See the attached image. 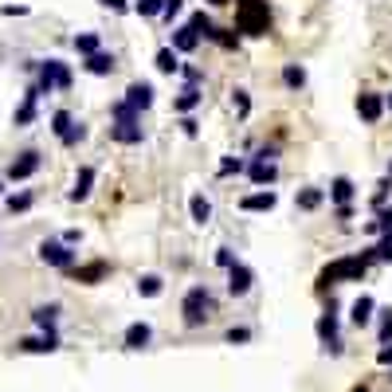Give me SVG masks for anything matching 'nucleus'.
<instances>
[{
	"instance_id": "16",
	"label": "nucleus",
	"mask_w": 392,
	"mask_h": 392,
	"mask_svg": "<svg viewBox=\"0 0 392 392\" xmlns=\"http://www.w3.org/2000/svg\"><path fill=\"white\" fill-rule=\"evenodd\" d=\"M326 188H298V193H294V208L298 212H318L322 204H326Z\"/></svg>"
},
{
	"instance_id": "43",
	"label": "nucleus",
	"mask_w": 392,
	"mask_h": 392,
	"mask_svg": "<svg viewBox=\"0 0 392 392\" xmlns=\"http://www.w3.org/2000/svg\"><path fill=\"white\" fill-rule=\"evenodd\" d=\"M235 263H239V259H235V251H232V247H216V267H224V271H228V267H235Z\"/></svg>"
},
{
	"instance_id": "36",
	"label": "nucleus",
	"mask_w": 392,
	"mask_h": 392,
	"mask_svg": "<svg viewBox=\"0 0 392 392\" xmlns=\"http://www.w3.org/2000/svg\"><path fill=\"white\" fill-rule=\"evenodd\" d=\"M232 106H235V114H239V118H247V114H251V95H247L244 86H235V90H232Z\"/></svg>"
},
{
	"instance_id": "54",
	"label": "nucleus",
	"mask_w": 392,
	"mask_h": 392,
	"mask_svg": "<svg viewBox=\"0 0 392 392\" xmlns=\"http://www.w3.org/2000/svg\"><path fill=\"white\" fill-rule=\"evenodd\" d=\"M353 392H365V389H353Z\"/></svg>"
},
{
	"instance_id": "5",
	"label": "nucleus",
	"mask_w": 392,
	"mask_h": 392,
	"mask_svg": "<svg viewBox=\"0 0 392 392\" xmlns=\"http://www.w3.org/2000/svg\"><path fill=\"white\" fill-rule=\"evenodd\" d=\"M275 157H279V149H275V146H263V149H259L255 157L247 161V181L259 184V188L279 181V161H275Z\"/></svg>"
},
{
	"instance_id": "29",
	"label": "nucleus",
	"mask_w": 392,
	"mask_h": 392,
	"mask_svg": "<svg viewBox=\"0 0 392 392\" xmlns=\"http://www.w3.org/2000/svg\"><path fill=\"white\" fill-rule=\"evenodd\" d=\"M188 24H193V32L200 39H212V32H216V24H212V16L204 12V8H200V12H193L188 16Z\"/></svg>"
},
{
	"instance_id": "22",
	"label": "nucleus",
	"mask_w": 392,
	"mask_h": 392,
	"mask_svg": "<svg viewBox=\"0 0 392 392\" xmlns=\"http://www.w3.org/2000/svg\"><path fill=\"white\" fill-rule=\"evenodd\" d=\"M126 102H130L134 110H149V106H153V86L149 83H130L126 86Z\"/></svg>"
},
{
	"instance_id": "39",
	"label": "nucleus",
	"mask_w": 392,
	"mask_h": 392,
	"mask_svg": "<svg viewBox=\"0 0 392 392\" xmlns=\"http://www.w3.org/2000/svg\"><path fill=\"white\" fill-rule=\"evenodd\" d=\"M83 137H86V126H83V122H75L71 130H67V134L59 137V141H63V146H67V149H75V146H79V141H83Z\"/></svg>"
},
{
	"instance_id": "45",
	"label": "nucleus",
	"mask_w": 392,
	"mask_h": 392,
	"mask_svg": "<svg viewBox=\"0 0 392 392\" xmlns=\"http://www.w3.org/2000/svg\"><path fill=\"white\" fill-rule=\"evenodd\" d=\"M228 342H232V345L251 342V330H247V326H232V330H228Z\"/></svg>"
},
{
	"instance_id": "13",
	"label": "nucleus",
	"mask_w": 392,
	"mask_h": 392,
	"mask_svg": "<svg viewBox=\"0 0 392 392\" xmlns=\"http://www.w3.org/2000/svg\"><path fill=\"white\" fill-rule=\"evenodd\" d=\"M90 193H95V165H83V169L75 173V188L67 193V200L79 204V200H86Z\"/></svg>"
},
{
	"instance_id": "40",
	"label": "nucleus",
	"mask_w": 392,
	"mask_h": 392,
	"mask_svg": "<svg viewBox=\"0 0 392 392\" xmlns=\"http://www.w3.org/2000/svg\"><path fill=\"white\" fill-rule=\"evenodd\" d=\"M389 228H392V208H380V212H377V220L369 224V232L380 235V232H389Z\"/></svg>"
},
{
	"instance_id": "31",
	"label": "nucleus",
	"mask_w": 392,
	"mask_h": 392,
	"mask_svg": "<svg viewBox=\"0 0 392 392\" xmlns=\"http://www.w3.org/2000/svg\"><path fill=\"white\" fill-rule=\"evenodd\" d=\"M212 43H220L224 51H235L239 48V32H235V28H216V32H212Z\"/></svg>"
},
{
	"instance_id": "51",
	"label": "nucleus",
	"mask_w": 392,
	"mask_h": 392,
	"mask_svg": "<svg viewBox=\"0 0 392 392\" xmlns=\"http://www.w3.org/2000/svg\"><path fill=\"white\" fill-rule=\"evenodd\" d=\"M384 106H389V114H392V90H389V95H384Z\"/></svg>"
},
{
	"instance_id": "26",
	"label": "nucleus",
	"mask_w": 392,
	"mask_h": 392,
	"mask_svg": "<svg viewBox=\"0 0 392 392\" xmlns=\"http://www.w3.org/2000/svg\"><path fill=\"white\" fill-rule=\"evenodd\" d=\"M71 275L79 282H98L102 275H110V263H102V259H98V263H86V267H71Z\"/></svg>"
},
{
	"instance_id": "33",
	"label": "nucleus",
	"mask_w": 392,
	"mask_h": 392,
	"mask_svg": "<svg viewBox=\"0 0 392 392\" xmlns=\"http://www.w3.org/2000/svg\"><path fill=\"white\" fill-rule=\"evenodd\" d=\"M71 126H75V114L71 110H55V114H51V134H55V137H63Z\"/></svg>"
},
{
	"instance_id": "50",
	"label": "nucleus",
	"mask_w": 392,
	"mask_h": 392,
	"mask_svg": "<svg viewBox=\"0 0 392 392\" xmlns=\"http://www.w3.org/2000/svg\"><path fill=\"white\" fill-rule=\"evenodd\" d=\"M212 8H224V4H232V0H208Z\"/></svg>"
},
{
	"instance_id": "32",
	"label": "nucleus",
	"mask_w": 392,
	"mask_h": 392,
	"mask_svg": "<svg viewBox=\"0 0 392 392\" xmlns=\"http://www.w3.org/2000/svg\"><path fill=\"white\" fill-rule=\"evenodd\" d=\"M12 122H16V126H32V122H36V98H24V102L16 106Z\"/></svg>"
},
{
	"instance_id": "9",
	"label": "nucleus",
	"mask_w": 392,
	"mask_h": 392,
	"mask_svg": "<svg viewBox=\"0 0 392 392\" xmlns=\"http://www.w3.org/2000/svg\"><path fill=\"white\" fill-rule=\"evenodd\" d=\"M384 95H373V90H365V95H357V114H361V122L365 126H377L380 118H384Z\"/></svg>"
},
{
	"instance_id": "10",
	"label": "nucleus",
	"mask_w": 392,
	"mask_h": 392,
	"mask_svg": "<svg viewBox=\"0 0 392 392\" xmlns=\"http://www.w3.org/2000/svg\"><path fill=\"white\" fill-rule=\"evenodd\" d=\"M251 286H255V271L247 267V263H235V267H228V294H232V298H244V294H251Z\"/></svg>"
},
{
	"instance_id": "4",
	"label": "nucleus",
	"mask_w": 392,
	"mask_h": 392,
	"mask_svg": "<svg viewBox=\"0 0 392 392\" xmlns=\"http://www.w3.org/2000/svg\"><path fill=\"white\" fill-rule=\"evenodd\" d=\"M365 275H369L365 251H361V255H342V259H333L330 267L318 275V286L326 291V286H337V282H361Z\"/></svg>"
},
{
	"instance_id": "8",
	"label": "nucleus",
	"mask_w": 392,
	"mask_h": 392,
	"mask_svg": "<svg viewBox=\"0 0 392 392\" xmlns=\"http://www.w3.org/2000/svg\"><path fill=\"white\" fill-rule=\"evenodd\" d=\"M39 259H43L48 267H59V271L75 267V251H71L67 239H43V244H39Z\"/></svg>"
},
{
	"instance_id": "15",
	"label": "nucleus",
	"mask_w": 392,
	"mask_h": 392,
	"mask_svg": "<svg viewBox=\"0 0 392 392\" xmlns=\"http://www.w3.org/2000/svg\"><path fill=\"white\" fill-rule=\"evenodd\" d=\"M279 204V196L271 193V188H259V193H247L244 200H239V208L244 212H271Z\"/></svg>"
},
{
	"instance_id": "23",
	"label": "nucleus",
	"mask_w": 392,
	"mask_h": 392,
	"mask_svg": "<svg viewBox=\"0 0 392 392\" xmlns=\"http://www.w3.org/2000/svg\"><path fill=\"white\" fill-rule=\"evenodd\" d=\"M357 196V184L349 177H333L330 181V204H349Z\"/></svg>"
},
{
	"instance_id": "2",
	"label": "nucleus",
	"mask_w": 392,
	"mask_h": 392,
	"mask_svg": "<svg viewBox=\"0 0 392 392\" xmlns=\"http://www.w3.org/2000/svg\"><path fill=\"white\" fill-rule=\"evenodd\" d=\"M216 314V294L204 286V282H196V286H188L181 298V318L188 330H196V326H204V322Z\"/></svg>"
},
{
	"instance_id": "1",
	"label": "nucleus",
	"mask_w": 392,
	"mask_h": 392,
	"mask_svg": "<svg viewBox=\"0 0 392 392\" xmlns=\"http://www.w3.org/2000/svg\"><path fill=\"white\" fill-rule=\"evenodd\" d=\"M235 32L239 36H267L271 32V4L267 0H235Z\"/></svg>"
},
{
	"instance_id": "35",
	"label": "nucleus",
	"mask_w": 392,
	"mask_h": 392,
	"mask_svg": "<svg viewBox=\"0 0 392 392\" xmlns=\"http://www.w3.org/2000/svg\"><path fill=\"white\" fill-rule=\"evenodd\" d=\"M220 177H232V173H247V161L244 157H232V153H228V157H220Z\"/></svg>"
},
{
	"instance_id": "48",
	"label": "nucleus",
	"mask_w": 392,
	"mask_h": 392,
	"mask_svg": "<svg viewBox=\"0 0 392 392\" xmlns=\"http://www.w3.org/2000/svg\"><path fill=\"white\" fill-rule=\"evenodd\" d=\"M333 220H353V208H349V204H333Z\"/></svg>"
},
{
	"instance_id": "25",
	"label": "nucleus",
	"mask_w": 392,
	"mask_h": 392,
	"mask_svg": "<svg viewBox=\"0 0 392 392\" xmlns=\"http://www.w3.org/2000/svg\"><path fill=\"white\" fill-rule=\"evenodd\" d=\"M282 86L286 90H302L306 86V67L302 63H282Z\"/></svg>"
},
{
	"instance_id": "6",
	"label": "nucleus",
	"mask_w": 392,
	"mask_h": 392,
	"mask_svg": "<svg viewBox=\"0 0 392 392\" xmlns=\"http://www.w3.org/2000/svg\"><path fill=\"white\" fill-rule=\"evenodd\" d=\"M110 141H118V146H141L146 141L141 114H134V118H110Z\"/></svg>"
},
{
	"instance_id": "17",
	"label": "nucleus",
	"mask_w": 392,
	"mask_h": 392,
	"mask_svg": "<svg viewBox=\"0 0 392 392\" xmlns=\"http://www.w3.org/2000/svg\"><path fill=\"white\" fill-rule=\"evenodd\" d=\"M16 349H20V353H55V349H59V337L43 330V337H24V342H16Z\"/></svg>"
},
{
	"instance_id": "19",
	"label": "nucleus",
	"mask_w": 392,
	"mask_h": 392,
	"mask_svg": "<svg viewBox=\"0 0 392 392\" xmlns=\"http://www.w3.org/2000/svg\"><path fill=\"white\" fill-rule=\"evenodd\" d=\"M126 349H146L149 342H153V326L149 322H134V326H126Z\"/></svg>"
},
{
	"instance_id": "14",
	"label": "nucleus",
	"mask_w": 392,
	"mask_h": 392,
	"mask_svg": "<svg viewBox=\"0 0 392 392\" xmlns=\"http://www.w3.org/2000/svg\"><path fill=\"white\" fill-rule=\"evenodd\" d=\"M188 216H193L196 228H208L212 224V200L204 193H193L188 196Z\"/></svg>"
},
{
	"instance_id": "47",
	"label": "nucleus",
	"mask_w": 392,
	"mask_h": 392,
	"mask_svg": "<svg viewBox=\"0 0 392 392\" xmlns=\"http://www.w3.org/2000/svg\"><path fill=\"white\" fill-rule=\"evenodd\" d=\"M98 4L110 8V12H130V8H134V4H126V0H98Z\"/></svg>"
},
{
	"instance_id": "53",
	"label": "nucleus",
	"mask_w": 392,
	"mask_h": 392,
	"mask_svg": "<svg viewBox=\"0 0 392 392\" xmlns=\"http://www.w3.org/2000/svg\"><path fill=\"white\" fill-rule=\"evenodd\" d=\"M389 177H392V161H389Z\"/></svg>"
},
{
	"instance_id": "27",
	"label": "nucleus",
	"mask_w": 392,
	"mask_h": 392,
	"mask_svg": "<svg viewBox=\"0 0 392 392\" xmlns=\"http://www.w3.org/2000/svg\"><path fill=\"white\" fill-rule=\"evenodd\" d=\"M55 318H59V306H55V302L32 310V322H36L39 330H48V333H55Z\"/></svg>"
},
{
	"instance_id": "30",
	"label": "nucleus",
	"mask_w": 392,
	"mask_h": 392,
	"mask_svg": "<svg viewBox=\"0 0 392 392\" xmlns=\"http://www.w3.org/2000/svg\"><path fill=\"white\" fill-rule=\"evenodd\" d=\"M75 51L79 55H95V51H102V39H98V32H83V36H75Z\"/></svg>"
},
{
	"instance_id": "37",
	"label": "nucleus",
	"mask_w": 392,
	"mask_h": 392,
	"mask_svg": "<svg viewBox=\"0 0 392 392\" xmlns=\"http://www.w3.org/2000/svg\"><path fill=\"white\" fill-rule=\"evenodd\" d=\"M32 204H36V196L28 193V188L24 193H16V196H8V212H28Z\"/></svg>"
},
{
	"instance_id": "18",
	"label": "nucleus",
	"mask_w": 392,
	"mask_h": 392,
	"mask_svg": "<svg viewBox=\"0 0 392 392\" xmlns=\"http://www.w3.org/2000/svg\"><path fill=\"white\" fill-rule=\"evenodd\" d=\"M373 314H377V302H373L369 294H361L353 306H349V322H353L357 330H365L369 322H373Z\"/></svg>"
},
{
	"instance_id": "46",
	"label": "nucleus",
	"mask_w": 392,
	"mask_h": 392,
	"mask_svg": "<svg viewBox=\"0 0 392 392\" xmlns=\"http://www.w3.org/2000/svg\"><path fill=\"white\" fill-rule=\"evenodd\" d=\"M181 130H184V137H196L200 134V122H196L193 114H181Z\"/></svg>"
},
{
	"instance_id": "11",
	"label": "nucleus",
	"mask_w": 392,
	"mask_h": 392,
	"mask_svg": "<svg viewBox=\"0 0 392 392\" xmlns=\"http://www.w3.org/2000/svg\"><path fill=\"white\" fill-rule=\"evenodd\" d=\"M83 71L98 75V79H102V75H114L118 71V55H114V51H95V55H86L83 59Z\"/></svg>"
},
{
	"instance_id": "12",
	"label": "nucleus",
	"mask_w": 392,
	"mask_h": 392,
	"mask_svg": "<svg viewBox=\"0 0 392 392\" xmlns=\"http://www.w3.org/2000/svg\"><path fill=\"white\" fill-rule=\"evenodd\" d=\"M318 337H322V345H326V353H342V337H337V318H333L330 310L318 318Z\"/></svg>"
},
{
	"instance_id": "49",
	"label": "nucleus",
	"mask_w": 392,
	"mask_h": 392,
	"mask_svg": "<svg viewBox=\"0 0 392 392\" xmlns=\"http://www.w3.org/2000/svg\"><path fill=\"white\" fill-rule=\"evenodd\" d=\"M377 361H380V365H392V342L377 349Z\"/></svg>"
},
{
	"instance_id": "28",
	"label": "nucleus",
	"mask_w": 392,
	"mask_h": 392,
	"mask_svg": "<svg viewBox=\"0 0 392 392\" xmlns=\"http://www.w3.org/2000/svg\"><path fill=\"white\" fill-rule=\"evenodd\" d=\"M161 291H165V279H161V275H137V294H141V298H157Z\"/></svg>"
},
{
	"instance_id": "21",
	"label": "nucleus",
	"mask_w": 392,
	"mask_h": 392,
	"mask_svg": "<svg viewBox=\"0 0 392 392\" xmlns=\"http://www.w3.org/2000/svg\"><path fill=\"white\" fill-rule=\"evenodd\" d=\"M200 102H204V90H200V86H193V83H188V86H184V90H181V95L173 98V110H177V114H193L196 106H200Z\"/></svg>"
},
{
	"instance_id": "42",
	"label": "nucleus",
	"mask_w": 392,
	"mask_h": 392,
	"mask_svg": "<svg viewBox=\"0 0 392 392\" xmlns=\"http://www.w3.org/2000/svg\"><path fill=\"white\" fill-rule=\"evenodd\" d=\"M181 8H184V0H165V8H161V20H165V24H173V20L181 16Z\"/></svg>"
},
{
	"instance_id": "52",
	"label": "nucleus",
	"mask_w": 392,
	"mask_h": 392,
	"mask_svg": "<svg viewBox=\"0 0 392 392\" xmlns=\"http://www.w3.org/2000/svg\"><path fill=\"white\" fill-rule=\"evenodd\" d=\"M0 196H4V177H0Z\"/></svg>"
},
{
	"instance_id": "38",
	"label": "nucleus",
	"mask_w": 392,
	"mask_h": 392,
	"mask_svg": "<svg viewBox=\"0 0 392 392\" xmlns=\"http://www.w3.org/2000/svg\"><path fill=\"white\" fill-rule=\"evenodd\" d=\"M373 247H377L380 263H392V228H389V232H380V244H373Z\"/></svg>"
},
{
	"instance_id": "24",
	"label": "nucleus",
	"mask_w": 392,
	"mask_h": 392,
	"mask_svg": "<svg viewBox=\"0 0 392 392\" xmlns=\"http://www.w3.org/2000/svg\"><path fill=\"white\" fill-rule=\"evenodd\" d=\"M153 63H157L161 75H181V51L173 48V43L169 48H161L157 55H153Z\"/></svg>"
},
{
	"instance_id": "7",
	"label": "nucleus",
	"mask_w": 392,
	"mask_h": 392,
	"mask_svg": "<svg viewBox=\"0 0 392 392\" xmlns=\"http://www.w3.org/2000/svg\"><path fill=\"white\" fill-rule=\"evenodd\" d=\"M39 165H43V153L39 149H24V153H16L8 161V169H4V181H28V177H36Z\"/></svg>"
},
{
	"instance_id": "34",
	"label": "nucleus",
	"mask_w": 392,
	"mask_h": 392,
	"mask_svg": "<svg viewBox=\"0 0 392 392\" xmlns=\"http://www.w3.org/2000/svg\"><path fill=\"white\" fill-rule=\"evenodd\" d=\"M161 8H165V0H134V12H137V16H146V20L161 16Z\"/></svg>"
},
{
	"instance_id": "41",
	"label": "nucleus",
	"mask_w": 392,
	"mask_h": 392,
	"mask_svg": "<svg viewBox=\"0 0 392 392\" xmlns=\"http://www.w3.org/2000/svg\"><path fill=\"white\" fill-rule=\"evenodd\" d=\"M380 345H389L392 342V310H380V330H377Z\"/></svg>"
},
{
	"instance_id": "20",
	"label": "nucleus",
	"mask_w": 392,
	"mask_h": 392,
	"mask_svg": "<svg viewBox=\"0 0 392 392\" xmlns=\"http://www.w3.org/2000/svg\"><path fill=\"white\" fill-rule=\"evenodd\" d=\"M169 43L181 51V55H193V51L200 48V36L193 32V24H181V28H173V39H169Z\"/></svg>"
},
{
	"instance_id": "3",
	"label": "nucleus",
	"mask_w": 392,
	"mask_h": 392,
	"mask_svg": "<svg viewBox=\"0 0 392 392\" xmlns=\"http://www.w3.org/2000/svg\"><path fill=\"white\" fill-rule=\"evenodd\" d=\"M28 71H36V86L43 95H55V90H71V67L63 59H28Z\"/></svg>"
},
{
	"instance_id": "55",
	"label": "nucleus",
	"mask_w": 392,
	"mask_h": 392,
	"mask_svg": "<svg viewBox=\"0 0 392 392\" xmlns=\"http://www.w3.org/2000/svg\"><path fill=\"white\" fill-rule=\"evenodd\" d=\"M389 380H392V377H389Z\"/></svg>"
},
{
	"instance_id": "44",
	"label": "nucleus",
	"mask_w": 392,
	"mask_h": 392,
	"mask_svg": "<svg viewBox=\"0 0 392 392\" xmlns=\"http://www.w3.org/2000/svg\"><path fill=\"white\" fill-rule=\"evenodd\" d=\"M181 79L193 83V86H204V71H200V67H181Z\"/></svg>"
}]
</instances>
